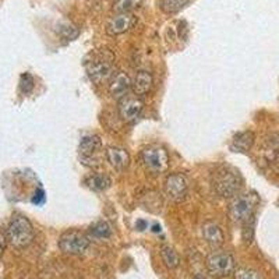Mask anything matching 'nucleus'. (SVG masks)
<instances>
[{
    "mask_svg": "<svg viewBox=\"0 0 279 279\" xmlns=\"http://www.w3.org/2000/svg\"><path fill=\"white\" fill-rule=\"evenodd\" d=\"M101 147H102V143H101V138L98 135H84L81 138L80 145H78L81 164L88 166V168H96V166H99L101 161L96 156V154L101 150Z\"/></svg>",
    "mask_w": 279,
    "mask_h": 279,
    "instance_id": "8",
    "label": "nucleus"
},
{
    "mask_svg": "<svg viewBox=\"0 0 279 279\" xmlns=\"http://www.w3.org/2000/svg\"><path fill=\"white\" fill-rule=\"evenodd\" d=\"M203 237L207 242L209 247L212 249H220L224 244L225 236L221 226L214 221H207L203 225Z\"/></svg>",
    "mask_w": 279,
    "mask_h": 279,
    "instance_id": "12",
    "label": "nucleus"
},
{
    "mask_svg": "<svg viewBox=\"0 0 279 279\" xmlns=\"http://www.w3.org/2000/svg\"><path fill=\"white\" fill-rule=\"evenodd\" d=\"M212 187L224 198H233L239 194L242 187V179L236 170L228 166H222L212 174Z\"/></svg>",
    "mask_w": 279,
    "mask_h": 279,
    "instance_id": "3",
    "label": "nucleus"
},
{
    "mask_svg": "<svg viewBox=\"0 0 279 279\" xmlns=\"http://www.w3.org/2000/svg\"><path fill=\"white\" fill-rule=\"evenodd\" d=\"M85 70L90 80L95 84L110 81L115 73V55L109 49L94 50L85 59Z\"/></svg>",
    "mask_w": 279,
    "mask_h": 279,
    "instance_id": "1",
    "label": "nucleus"
},
{
    "mask_svg": "<svg viewBox=\"0 0 279 279\" xmlns=\"http://www.w3.org/2000/svg\"><path fill=\"white\" fill-rule=\"evenodd\" d=\"M90 234L95 239H108L112 234V228L108 222L105 221H99V222H95L90 228Z\"/></svg>",
    "mask_w": 279,
    "mask_h": 279,
    "instance_id": "19",
    "label": "nucleus"
},
{
    "mask_svg": "<svg viewBox=\"0 0 279 279\" xmlns=\"http://www.w3.org/2000/svg\"><path fill=\"white\" fill-rule=\"evenodd\" d=\"M3 249H5V246H3V243L0 242V257H2V254H3Z\"/></svg>",
    "mask_w": 279,
    "mask_h": 279,
    "instance_id": "27",
    "label": "nucleus"
},
{
    "mask_svg": "<svg viewBox=\"0 0 279 279\" xmlns=\"http://www.w3.org/2000/svg\"><path fill=\"white\" fill-rule=\"evenodd\" d=\"M106 160L113 169L123 172L129 168L130 154L125 148L120 147H110L106 150Z\"/></svg>",
    "mask_w": 279,
    "mask_h": 279,
    "instance_id": "14",
    "label": "nucleus"
},
{
    "mask_svg": "<svg viewBox=\"0 0 279 279\" xmlns=\"http://www.w3.org/2000/svg\"><path fill=\"white\" fill-rule=\"evenodd\" d=\"M161 257H162L164 264L170 269L176 268L180 263L179 254H177V251H176L172 246H164V247L161 249Z\"/></svg>",
    "mask_w": 279,
    "mask_h": 279,
    "instance_id": "18",
    "label": "nucleus"
},
{
    "mask_svg": "<svg viewBox=\"0 0 279 279\" xmlns=\"http://www.w3.org/2000/svg\"><path fill=\"white\" fill-rule=\"evenodd\" d=\"M145 226H147V224H145L144 221H138V222H137V228H138V230H144Z\"/></svg>",
    "mask_w": 279,
    "mask_h": 279,
    "instance_id": "26",
    "label": "nucleus"
},
{
    "mask_svg": "<svg viewBox=\"0 0 279 279\" xmlns=\"http://www.w3.org/2000/svg\"><path fill=\"white\" fill-rule=\"evenodd\" d=\"M190 0H161V9L168 14H176L179 13L185 6L189 5Z\"/></svg>",
    "mask_w": 279,
    "mask_h": 279,
    "instance_id": "20",
    "label": "nucleus"
},
{
    "mask_svg": "<svg viewBox=\"0 0 279 279\" xmlns=\"http://www.w3.org/2000/svg\"><path fill=\"white\" fill-rule=\"evenodd\" d=\"M154 85V77L148 71H138L134 75V78L131 80V90L137 96H143V95L148 94L152 90Z\"/></svg>",
    "mask_w": 279,
    "mask_h": 279,
    "instance_id": "15",
    "label": "nucleus"
},
{
    "mask_svg": "<svg viewBox=\"0 0 279 279\" xmlns=\"http://www.w3.org/2000/svg\"><path fill=\"white\" fill-rule=\"evenodd\" d=\"M59 35L66 41H73L78 36V30L71 24H62L59 27Z\"/></svg>",
    "mask_w": 279,
    "mask_h": 279,
    "instance_id": "22",
    "label": "nucleus"
},
{
    "mask_svg": "<svg viewBox=\"0 0 279 279\" xmlns=\"http://www.w3.org/2000/svg\"><path fill=\"white\" fill-rule=\"evenodd\" d=\"M135 15L131 13H122V14L113 15L108 24H106V32L110 36H116V35L125 34L130 28H133V25L135 24Z\"/></svg>",
    "mask_w": 279,
    "mask_h": 279,
    "instance_id": "11",
    "label": "nucleus"
},
{
    "mask_svg": "<svg viewBox=\"0 0 279 279\" xmlns=\"http://www.w3.org/2000/svg\"><path fill=\"white\" fill-rule=\"evenodd\" d=\"M207 269L215 278L229 276L234 271V258L229 253L225 251H214L207 257Z\"/></svg>",
    "mask_w": 279,
    "mask_h": 279,
    "instance_id": "7",
    "label": "nucleus"
},
{
    "mask_svg": "<svg viewBox=\"0 0 279 279\" xmlns=\"http://www.w3.org/2000/svg\"><path fill=\"white\" fill-rule=\"evenodd\" d=\"M143 108H144V104L137 95L135 96L126 95L125 98H122L119 102V116L126 123H131L141 115Z\"/></svg>",
    "mask_w": 279,
    "mask_h": 279,
    "instance_id": "10",
    "label": "nucleus"
},
{
    "mask_svg": "<svg viewBox=\"0 0 279 279\" xmlns=\"http://www.w3.org/2000/svg\"><path fill=\"white\" fill-rule=\"evenodd\" d=\"M141 162L150 173H165L169 169V154L161 145H148L141 151Z\"/></svg>",
    "mask_w": 279,
    "mask_h": 279,
    "instance_id": "5",
    "label": "nucleus"
},
{
    "mask_svg": "<svg viewBox=\"0 0 279 279\" xmlns=\"http://www.w3.org/2000/svg\"><path fill=\"white\" fill-rule=\"evenodd\" d=\"M90 247V237L81 230L70 229L60 236L59 249L70 255L83 254Z\"/></svg>",
    "mask_w": 279,
    "mask_h": 279,
    "instance_id": "6",
    "label": "nucleus"
},
{
    "mask_svg": "<svg viewBox=\"0 0 279 279\" xmlns=\"http://www.w3.org/2000/svg\"><path fill=\"white\" fill-rule=\"evenodd\" d=\"M258 195L255 193L234 195L229 204L230 220L237 224H244L254 214L255 207L258 205Z\"/></svg>",
    "mask_w": 279,
    "mask_h": 279,
    "instance_id": "4",
    "label": "nucleus"
},
{
    "mask_svg": "<svg viewBox=\"0 0 279 279\" xmlns=\"http://www.w3.org/2000/svg\"><path fill=\"white\" fill-rule=\"evenodd\" d=\"M194 279H205V278H204V276H203V275H195Z\"/></svg>",
    "mask_w": 279,
    "mask_h": 279,
    "instance_id": "28",
    "label": "nucleus"
},
{
    "mask_svg": "<svg viewBox=\"0 0 279 279\" xmlns=\"http://www.w3.org/2000/svg\"><path fill=\"white\" fill-rule=\"evenodd\" d=\"M254 144V134L251 131H242L234 135L232 143H230V150L233 152H249L251 147Z\"/></svg>",
    "mask_w": 279,
    "mask_h": 279,
    "instance_id": "16",
    "label": "nucleus"
},
{
    "mask_svg": "<svg viewBox=\"0 0 279 279\" xmlns=\"http://www.w3.org/2000/svg\"><path fill=\"white\" fill-rule=\"evenodd\" d=\"M85 185L90 190H94V191H105L108 190L112 185V180L108 174L105 173H94L88 176L85 179Z\"/></svg>",
    "mask_w": 279,
    "mask_h": 279,
    "instance_id": "17",
    "label": "nucleus"
},
{
    "mask_svg": "<svg viewBox=\"0 0 279 279\" xmlns=\"http://www.w3.org/2000/svg\"><path fill=\"white\" fill-rule=\"evenodd\" d=\"M44 200H45V193H44L42 190H38V191L35 193L34 198H32V203H34V204H41V203H44Z\"/></svg>",
    "mask_w": 279,
    "mask_h": 279,
    "instance_id": "25",
    "label": "nucleus"
},
{
    "mask_svg": "<svg viewBox=\"0 0 279 279\" xmlns=\"http://www.w3.org/2000/svg\"><path fill=\"white\" fill-rule=\"evenodd\" d=\"M131 88V80L130 77L126 73H116L109 81V94L113 96V98H117V99H122L125 98L129 90Z\"/></svg>",
    "mask_w": 279,
    "mask_h": 279,
    "instance_id": "13",
    "label": "nucleus"
},
{
    "mask_svg": "<svg viewBox=\"0 0 279 279\" xmlns=\"http://www.w3.org/2000/svg\"><path fill=\"white\" fill-rule=\"evenodd\" d=\"M34 77L30 74V73H24L21 74L20 77V90L23 94H30L31 91L34 90Z\"/></svg>",
    "mask_w": 279,
    "mask_h": 279,
    "instance_id": "23",
    "label": "nucleus"
},
{
    "mask_svg": "<svg viewBox=\"0 0 279 279\" xmlns=\"http://www.w3.org/2000/svg\"><path fill=\"white\" fill-rule=\"evenodd\" d=\"M165 194L166 197L173 201V203H180L186 198L187 195V190H189V185L187 180L182 173H172L169 174L166 180H165Z\"/></svg>",
    "mask_w": 279,
    "mask_h": 279,
    "instance_id": "9",
    "label": "nucleus"
},
{
    "mask_svg": "<svg viewBox=\"0 0 279 279\" xmlns=\"http://www.w3.org/2000/svg\"><path fill=\"white\" fill-rule=\"evenodd\" d=\"M234 279H260V276L253 269L240 268L234 272Z\"/></svg>",
    "mask_w": 279,
    "mask_h": 279,
    "instance_id": "24",
    "label": "nucleus"
},
{
    "mask_svg": "<svg viewBox=\"0 0 279 279\" xmlns=\"http://www.w3.org/2000/svg\"><path fill=\"white\" fill-rule=\"evenodd\" d=\"M143 0H116L113 3V11L116 14L122 13H131V11L140 7Z\"/></svg>",
    "mask_w": 279,
    "mask_h": 279,
    "instance_id": "21",
    "label": "nucleus"
},
{
    "mask_svg": "<svg viewBox=\"0 0 279 279\" xmlns=\"http://www.w3.org/2000/svg\"><path fill=\"white\" fill-rule=\"evenodd\" d=\"M6 240L14 249H25L34 240V228L23 215H14L6 229Z\"/></svg>",
    "mask_w": 279,
    "mask_h": 279,
    "instance_id": "2",
    "label": "nucleus"
}]
</instances>
